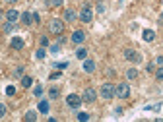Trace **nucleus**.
I'll return each instance as SVG.
<instances>
[{
	"mask_svg": "<svg viewBox=\"0 0 163 122\" xmlns=\"http://www.w3.org/2000/svg\"><path fill=\"white\" fill-rule=\"evenodd\" d=\"M115 95L120 99H128L130 97V85L128 83H119L117 87H115Z\"/></svg>",
	"mask_w": 163,
	"mask_h": 122,
	"instance_id": "nucleus-2",
	"label": "nucleus"
},
{
	"mask_svg": "<svg viewBox=\"0 0 163 122\" xmlns=\"http://www.w3.org/2000/svg\"><path fill=\"white\" fill-rule=\"evenodd\" d=\"M33 95H37V97H41V95H43V87H41V85H37V87L33 89Z\"/></svg>",
	"mask_w": 163,
	"mask_h": 122,
	"instance_id": "nucleus-22",
	"label": "nucleus"
},
{
	"mask_svg": "<svg viewBox=\"0 0 163 122\" xmlns=\"http://www.w3.org/2000/svg\"><path fill=\"white\" fill-rule=\"evenodd\" d=\"M49 31H51V33H55V35H62V33H64V23H62L58 18L51 19V22H49Z\"/></svg>",
	"mask_w": 163,
	"mask_h": 122,
	"instance_id": "nucleus-1",
	"label": "nucleus"
},
{
	"mask_svg": "<svg viewBox=\"0 0 163 122\" xmlns=\"http://www.w3.org/2000/svg\"><path fill=\"white\" fill-rule=\"evenodd\" d=\"M78 120L86 122V120H89V114H87V113H80V114H78Z\"/></svg>",
	"mask_w": 163,
	"mask_h": 122,
	"instance_id": "nucleus-21",
	"label": "nucleus"
},
{
	"mask_svg": "<svg viewBox=\"0 0 163 122\" xmlns=\"http://www.w3.org/2000/svg\"><path fill=\"white\" fill-rule=\"evenodd\" d=\"M161 109V103H155V105H150V107H146V110H157Z\"/></svg>",
	"mask_w": 163,
	"mask_h": 122,
	"instance_id": "nucleus-23",
	"label": "nucleus"
},
{
	"mask_svg": "<svg viewBox=\"0 0 163 122\" xmlns=\"http://www.w3.org/2000/svg\"><path fill=\"white\" fill-rule=\"evenodd\" d=\"M31 83H33V78H29V76H23L22 78V85L23 87H31Z\"/></svg>",
	"mask_w": 163,
	"mask_h": 122,
	"instance_id": "nucleus-17",
	"label": "nucleus"
},
{
	"mask_svg": "<svg viewBox=\"0 0 163 122\" xmlns=\"http://www.w3.org/2000/svg\"><path fill=\"white\" fill-rule=\"evenodd\" d=\"M56 68H58V70H64V68L68 66V62H56V64H55Z\"/></svg>",
	"mask_w": 163,
	"mask_h": 122,
	"instance_id": "nucleus-26",
	"label": "nucleus"
},
{
	"mask_svg": "<svg viewBox=\"0 0 163 122\" xmlns=\"http://www.w3.org/2000/svg\"><path fill=\"white\" fill-rule=\"evenodd\" d=\"M76 18H78V16H76L74 10H66V12H64V19H66V22H74Z\"/></svg>",
	"mask_w": 163,
	"mask_h": 122,
	"instance_id": "nucleus-14",
	"label": "nucleus"
},
{
	"mask_svg": "<svg viewBox=\"0 0 163 122\" xmlns=\"http://www.w3.org/2000/svg\"><path fill=\"white\" fill-rule=\"evenodd\" d=\"M62 2H64V0H51V4H52V6H60Z\"/></svg>",
	"mask_w": 163,
	"mask_h": 122,
	"instance_id": "nucleus-31",
	"label": "nucleus"
},
{
	"mask_svg": "<svg viewBox=\"0 0 163 122\" xmlns=\"http://www.w3.org/2000/svg\"><path fill=\"white\" fill-rule=\"evenodd\" d=\"M83 39H86V33L80 31V29L72 33V43H83Z\"/></svg>",
	"mask_w": 163,
	"mask_h": 122,
	"instance_id": "nucleus-8",
	"label": "nucleus"
},
{
	"mask_svg": "<svg viewBox=\"0 0 163 122\" xmlns=\"http://www.w3.org/2000/svg\"><path fill=\"white\" fill-rule=\"evenodd\" d=\"M58 78H60V72H55V74H51L49 79H58Z\"/></svg>",
	"mask_w": 163,
	"mask_h": 122,
	"instance_id": "nucleus-32",
	"label": "nucleus"
},
{
	"mask_svg": "<svg viewBox=\"0 0 163 122\" xmlns=\"http://www.w3.org/2000/svg\"><path fill=\"white\" fill-rule=\"evenodd\" d=\"M76 56H78V58H82V60H83V58L87 56V51H86V49H78V52H76Z\"/></svg>",
	"mask_w": 163,
	"mask_h": 122,
	"instance_id": "nucleus-19",
	"label": "nucleus"
},
{
	"mask_svg": "<svg viewBox=\"0 0 163 122\" xmlns=\"http://www.w3.org/2000/svg\"><path fill=\"white\" fill-rule=\"evenodd\" d=\"M41 45L47 47V45H49V39H47V37H41Z\"/></svg>",
	"mask_w": 163,
	"mask_h": 122,
	"instance_id": "nucleus-33",
	"label": "nucleus"
},
{
	"mask_svg": "<svg viewBox=\"0 0 163 122\" xmlns=\"http://www.w3.org/2000/svg\"><path fill=\"white\" fill-rule=\"evenodd\" d=\"M142 37H144V41H154V39H155V33H154L151 29H146Z\"/></svg>",
	"mask_w": 163,
	"mask_h": 122,
	"instance_id": "nucleus-16",
	"label": "nucleus"
},
{
	"mask_svg": "<svg viewBox=\"0 0 163 122\" xmlns=\"http://www.w3.org/2000/svg\"><path fill=\"white\" fill-rule=\"evenodd\" d=\"M99 93H101L103 99H111V97H115V85H113V83H103Z\"/></svg>",
	"mask_w": 163,
	"mask_h": 122,
	"instance_id": "nucleus-3",
	"label": "nucleus"
},
{
	"mask_svg": "<svg viewBox=\"0 0 163 122\" xmlns=\"http://www.w3.org/2000/svg\"><path fill=\"white\" fill-rule=\"evenodd\" d=\"M35 56L37 58H45V49H39L37 52H35Z\"/></svg>",
	"mask_w": 163,
	"mask_h": 122,
	"instance_id": "nucleus-27",
	"label": "nucleus"
},
{
	"mask_svg": "<svg viewBox=\"0 0 163 122\" xmlns=\"http://www.w3.org/2000/svg\"><path fill=\"white\" fill-rule=\"evenodd\" d=\"M12 29H14V23H12V22H8L6 25H4V31H6V33H10Z\"/></svg>",
	"mask_w": 163,
	"mask_h": 122,
	"instance_id": "nucleus-25",
	"label": "nucleus"
},
{
	"mask_svg": "<svg viewBox=\"0 0 163 122\" xmlns=\"http://www.w3.org/2000/svg\"><path fill=\"white\" fill-rule=\"evenodd\" d=\"M155 62H157V64H161V66H163V56H157V58H155Z\"/></svg>",
	"mask_w": 163,
	"mask_h": 122,
	"instance_id": "nucleus-34",
	"label": "nucleus"
},
{
	"mask_svg": "<svg viewBox=\"0 0 163 122\" xmlns=\"http://www.w3.org/2000/svg\"><path fill=\"white\" fill-rule=\"evenodd\" d=\"M126 78H128V79H136V78H138V70H134V68H130V70L126 72Z\"/></svg>",
	"mask_w": 163,
	"mask_h": 122,
	"instance_id": "nucleus-18",
	"label": "nucleus"
},
{
	"mask_svg": "<svg viewBox=\"0 0 163 122\" xmlns=\"http://www.w3.org/2000/svg\"><path fill=\"white\" fill-rule=\"evenodd\" d=\"M4 2H8V4H14V2H18V0H4Z\"/></svg>",
	"mask_w": 163,
	"mask_h": 122,
	"instance_id": "nucleus-35",
	"label": "nucleus"
},
{
	"mask_svg": "<svg viewBox=\"0 0 163 122\" xmlns=\"http://www.w3.org/2000/svg\"><path fill=\"white\" fill-rule=\"evenodd\" d=\"M4 114H6V105H2V103H0V118H2Z\"/></svg>",
	"mask_w": 163,
	"mask_h": 122,
	"instance_id": "nucleus-28",
	"label": "nucleus"
},
{
	"mask_svg": "<svg viewBox=\"0 0 163 122\" xmlns=\"http://www.w3.org/2000/svg\"><path fill=\"white\" fill-rule=\"evenodd\" d=\"M155 76H157V79H163V66L159 68V70L155 72Z\"/></svg>",
	"mask_w": 163,
	"mask_h": 122,
	"instance_id": "nucleus-30",
	"label": "nucleus"
},
{
	"mask_svg": "<svg viewBox=\"0 0 163 122\" xmlns=\"http://www.w3.org/2000/svg\"><path fill=\"white\" fill-rule=\"evenodd\" d=\"M83 70H86V72H93V70H95V62L89 60V58H87V60L83 58Z\"/></svg>",
	"mask_w": 163,
	"mask_h": 122,
	"instance_id": "nucleus-10",
	"label": "nucleus"
},
{
	"mask_svg": "<svg viewBox=\"0 0 163 122\" xmlns=\"http://www.w3.org/2000/svg\"><path fill=\"white\" fill-rule=\"evenodd\" d=\"M80 19H82V22H86V23H89V22L93 19V12H91V8H89V6H83V8H82Z\"/></svg>",
	"mask_w": 163,
	"mask_h": 122,
	"instance_id": "nucleus-5",
	"label": "nucleus"
},
{
	"mask_svg": "<svg viewBox=\"0 0 163 122\" xmlns=\"http://www.w3.org/2000/svg\"><path fill=\"white\" fill-rule=\"evenodd\" d=\"M124 56L128 58L130 62H136V64H138V62L142 60V56L138 54V52H136L134 49H124Z\"/></svg>",
	"mask_w": 163,
	"mask_h": 122,
	"instance_id": "nucleus-6",
	"label": "nucleus"
},
{
	"mask_svg": "<svg viewBox=\"0 0 163 122\" xmlns=\"http://www.w3.org/2000/svg\"><path fill=\"white\" fill-rule=\"evenodd\" d=\"M22 22H23L25 25H29L31 22H33V14H29V12H23V14H22Z\"/></svg>",
	"mask_w": 163,
	"mask_h": 122,
	"instance_id": "nucleus-15",
	"label": "nucleus"
},
{
	"mask_svg": "<svg viewBox=\"0 0 163 122\" xmlns=\"http://www.w3.org/2000/svg\"><path fill=\"white\" fill-rule=\"evenodd\" d=\"M4 18V12H2V10H0V19H2Z\"/></svg>",
	"mask_w": 163,
	"mask_h": 122,
	"instance_id": "nucleus-36",
	"label": "nucleus"
},
{
	"mask_svg": "<svg viewBox=\"0 0 163 122\" xmlns=\"http://www.w3.org/2000/svg\"><path fill=\"white\" fill-rule=\"evenodd\" d=\"M10 45H12V49H18V51H19V49H23V41L19 39V37H14Z\"/></svg>",
	"mask_w": 163,
	"mask_h": 122,
	"instance_id": "nucleus-12",
	"label": "nucleus"
},
{
	"mask_svg": "<svg viewBox=\"0 0 163 122\" xmlns=\"http://www.w3.org/2000/svg\"><path fill=\"white\" fill-rule=\"evenodd\" d=\"M18 18H19L18 10H8V12H6V19H8V22H12V23H14Z\"/></svg>",
	"mask_w": 163,
	"mask_h": 122,
	"instance_id": "nucleus-9",
	"label": "nucleus"
},
{
	"mask_svg": "<svg viewBox=\"0 0 163 122\" xmlns=\"http://www.w3.org/2000/svg\"><path fill=\"white\" fill-rule=\"evenodd\" d=\"M58 51H60V45H56V43L51 45V52H58Z\"/></svg>",
	"mask_w": 163,
	"mask_h": 122,
	"instance_id": "nucleus-29",
	"label": "nucleus"
},
{
	"mask_svg": "<svg viewBox=\"0 0 163 122\" xmlns=\"http://www.w3.org/2000/svg\"><path fill=\"white\" fill-rule=\"evenodd\" d=\"M6 95H8V97H14V95H16V87L14 85H8L6 87Z\"/></svg>",
	"mask_w": 163,
	"mask_h": 122,
	"instance_id": "nucleus-20",
	"label": "nucleus"
},
{
	"mask_svg": "<svg viewBox=\"0 0 163 122\" xmlns=\"http://www.w3.org/2000/svg\"><path fill=\"white\" fill-rule=\"evenodd\" d=\"M95 97H97V93H95V89H91V87H87L86 91H83V97H82V101H86V103H93L95 101Z\"/></svg>",
	"mask_w": 163,
	"mask_h": 122,
	"instance_id": "nucleus-7",
	"label": "nucleus"
},
{
	"mask_svg": "<svg viewBox=\"0 0 163 122\" xmlns=\"http://www.w3.org/2000/svg\"><path fill=\"white\" fill-rule=\"evenodd\" d=\"M66 103H68V107H72V109L76 110V109L82 105V97H80V95H76V93H70V95L66 97Z\"/></svg>",
	"mask_w": 163,
	"mask_h": 122,
	"instance_id": "nucleus-4",
	"label": "nucleus"
},
{
	"mask_svg": "<svg viewBox=\"0 0 163 122\" xmlns=\"http://www.w3.org/2000/svg\"><path fill=\"white\" fill-rule=\"evenodd\" d=\"M39 113L41 114H47V113H49V101H39Z\"/></svg>",
	"mask_w": 163,
	"mask_h": 122,
	"instance_id": "nucleus-11",
	"label": "nucleus"
},
{
	"mask_svg": "<svg viewBox=\"0 0 163 122\" xmlns=\"http://www.w3.org/2000/svg\"><path fill=\"white\" fill-rule=\"evenodd\" d=\"M49 95H51L52 99H56V97H58V89H56V87H52L51 91H49Z\"/></svg>",
	"mask_w": 163,
	"mask_h": 122,
	"instance_id": "nucleus-24",
	"label": "nucleus"
},
{
	"mask_svg": "<svg viewBox=\"0 0 163 122\" xmlns=\"http://www.w3.org/2000/svg\"><path fill=\"white\" fill-rule=\"evenodd\" d=\"M23 120L35 122V120H37V113H35V110H27V113H25V116H23Z\"/></svg>",
	"mask_w": 163,
	"mask_h": 122,
	"instance_id": "nucleus-13",
	"label": "nucleus"
}]
</instances>
